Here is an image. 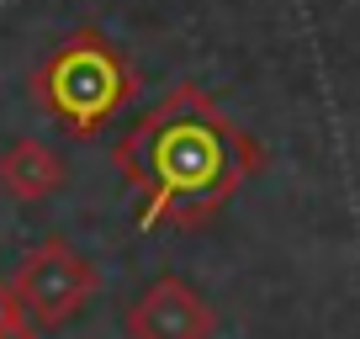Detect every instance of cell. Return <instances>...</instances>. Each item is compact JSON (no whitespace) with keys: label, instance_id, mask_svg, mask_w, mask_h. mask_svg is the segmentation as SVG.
<instances>
[{"label":"cell","instance_id":"obj_1","mask_svg":"<svg viewBox=\"0 0 360 339\" xmlns=\"http://www.w3.org/2000/svg\"><path fill=\"white\" fill-rule=\"evenodd\" d=\"M255 159H259V148L196 85H175L117 143L122 175L133 186H148L143 228H154L169 212L186 228L202 223L212 207H223L233 196V186L244 181V170H255Z\"/></svg>","mask_w":360,"mask_h":339},{"label":"cell","instance_id":"obj_2","mask_svg":"<svg viewBox=\"0 0 360 339\" xmlns=\"http://www.w3.org/2000/svg\"><path fill=\"white\" fill-rule=\"evenodd\" d=\"M37 101L53 117H64L75 138H90L117 106L133 96L138 75L101 32H75L43 69H37Z\"/></svg>","mask_w":360,"mask_h":339},{"label":"cell","instance_id":"obj_3","mask_svg":"<svg viewBox=\"0 0 360 339\" xmlns=\"http://www.w3.org/2000/svg\"><path fill=\"white\" fill-rule=\"evenodd\" d=\"M16 297H22L32 328H64L69 318H79V307L101 292V271L90 255H79L69 238H43L27 249V260L11 276Z\"/></svg>","mask_w":360,"mask_h":339},{"label":"cell","instance_id":"obj_4","mask_svg":"<svg viewBox=\"0 0 360 339\" xmlns=\"http://www.w3.org/2000/svg\"><path fill=\"white\" fill-rule=\"evenodd\" d=\"M122 324H127V339H212L217 334L212 302L180 276L148 281Z\"/></svg>","mask_w":360,"mask_h":339},{"label":"cell","instance_id":"obj_5","mask_svg":"<svg viewBox=\"0 0 360 339\" xmlns=\"http://www.w3.org/2000/svg\"><path fill=\"white\" fill-rule=\"evenodd\" d=\"M69 186V159L64 148L43 143V138H16L0 148V196H11L22 207H37Z\"/></svg>","mask_w":360,"mask_h":339},{"label":"cell","instance_id":"obj_6","mask_svg":"<svg viewBox=\"0 0 360 339\" xmlns=\"http://www.w3.org/2000/svg\"><path fill=\"white\" fill-rule=\"evenodd\" d=\"M0 339H32V318L11 281H0Z\"/></svg>","mask_w":360,"mask_h":339}]
</instances>
